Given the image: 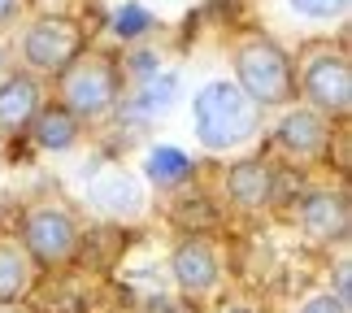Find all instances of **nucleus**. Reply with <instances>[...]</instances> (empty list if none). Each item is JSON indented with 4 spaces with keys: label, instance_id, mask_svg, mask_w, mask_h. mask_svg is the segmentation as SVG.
<instances>
[{
    "label": "nucleus",
    "instance_id": "nucleus-1",
    "mask_svg": "<svg viewBox=\"0 0 352 313\" xmlns=\"http://www.w3.org/2000/svg\"><path fill=\"white\" fill-rule=\"evenodd\" d=\"M192 122H196V140L209 153H226V148H243L261 127V105H252L239 91V83L213 78L196 91L192 100Z\"/></svg>",
    "mask_w": 352,
    "mask_h": 313
},
{
    "label": "nucleus",
    "instance_id": "nucleus-2",
    "mask_svg": "<svg viewBox=\"0 0 352 313\" xmlns=\"http://www.w3.org/2000/svg\"><path fill=\"white\" fill-rule=\"evenodd\" d=\"M231 65H235L239 91H243L252 105H261V109H283V105L296 100V70H292V57L274 44V39L248 35V39H243V44L231 52Z\"/></svg>",
    "mask_w": 352,
    "mask_h": 313
},
{
    "label": "nucleus",
    "instance_id": "nucleus-3",
    "mask_svg": "<svg viewBox=\"0 0 352 313\" xmlns=\"http://www.w3.org/2000/svg\"><path fill=\"white\" fill-rule=\"evenodd\" d=\"M57 74H61V105L78 122H100L118 109L122 78H118L113 57H104V52H74Z\"/></svg>",
    "mask_w": 352,
    "mask_h": 313
},
{
    "label": "nucleus",
    "instance_id": "nucleus-4",
    "mask_svg": "<svg viewBox=\"0 0 352 313\" xmlns=\"http://www.w3.org/2000/svg\"><path fill=\"white\" fill-rule=\"evenodd\" d=\"M300 91L322 118H348L352 109V70L340 48H309L300 57Z\"/></svg>",
    "mask_w": 352,
    "mask_h": 313
},
{
    "label": "nucleus",
    "instance_id": "nucleus-5",
    "mask_svg": "<svg viewBox=\"0 0 352 313\" xmlns=\"http://www.w3.org/2000/svg\"><path fill=\"white\" fill-rule=\"evenodd\" d=\"M22 248L35 266H65L78 252V222L61 205H35L22 217Z\"/></svg>",
    "mask_w": 352,
    "mask_h": 313
},
{
    "label": "nucleus",
    "instance_id": "nucleus-6",
    "mask_svg": "<svg viewBox=\"0 0 352 313\" xmlns=\"http://www.w3.org/2000/svg\"><path fill=\"white\" fill-rule=\"evenodd\" d=\"M78 48H83V26L74 18H65V13H44L22 35V61L31 70H44V74L61 70Z\"/></svg>",
    "mask_w": 352,
    "mask_h": 313
},
{
    "label": "nucleus",
    "instance_id": "nucleus-7",
    "mask_svg": "<svg viewBox=\"0 0 352 313\" xmlns=\"http://www.w3.org/2000/svg\"><path fill=\"white\" fill-rule=\"evenodd\" d=\"M87 200L100 213L109 217H140L144 213V187L126 166H113V161H100L96 170L87 174Z\"/></svg>",
    "mask_w": 352,
    "mask_h": 313
},
{
    "label": "nucleus",
    "instance_id": "nucleus-8",
    "mask_svg": "<svg viewBox=\"0 0 352 313\" xmlns=\"http://www.w3.org/2000/svg\"><path fill=\"white\" fill-rule=\"evenodd\" d=\"M170 274H174L183 296H205V292L218 288V279H222L218 252L200 235H187V239H179V248L170 252Z\"/></svg>",
    "mask_w": 352,
    "mask_h": 313
},
{
    "label": "nucleus",
    "instance_id": "nucleus-9",
    "mask_svg": "<svg viewBox=\"0 0 352 313\" xmlns=\"http://www.w3.org/2000/svg\"><path fill=\"white\" fill-rule=\"evenodd\" d=\"M278 144H283V153H292L300 161H314V157L327 153L331 127L318 109H292V114L278 122Z\"/></svg>",
    "mask_w": 352,
    "mask_h": 313
},
{
    "label": "nucleus",
    "instance_id": "nucleus-10",
    "mask_svg": "<svg viewBox=\"0 0 352 313\" xmlns=\"http://www.w3.org/2000/svg\"><path fill=\"white\" fill-rule=\"evenodd\" d=\"M39 109V83L31 74L0 78V140H18Z\"/></svg>",
    "mask_w": 352,
    "mask_h": 313
},
{
    "label": "nucleus",
    "instance_id": "nucleus-11",
    "mask_svg": "<svg viewBox=\"0 0 352 313\" xmlns=\"http://www.w3.org/2000/svg\"><path fill=\"white\" fill-rule=\"evenodd\" d=\"M300 226L318 244L344 239L348 235V196L344 192H314L300 205Z\"/></svg>",
    "mask_w": 352,
    "mask_h": 313
},
{
    "label": "nucleus",
    "instance_id": "nucleus-12",
    "mask_svg": "<svg viewBox=\"0 0 352 313\" xmlns=\"http://www.w3.org/2000/svg\"><path fill=\"white\" fill-rule=\"evenodd\" d=\"M26 131H31L35 148H44V153H65V148H74L83 122H78L65 105H44V109H35V118H31Z\"/></svg>",
    "mask_w": 352,
    "mask_h": 313
},
{
    "label": "nucleus",
    "instance_id": "nucleus-13",
    "mask_svg": "<svg viewBox=\"0 0 352 313\" xmlns=\"http://www.w3.org/2000/svg\"><path fill=\"white\" fill-rule=\"evenodd\" d=\"M226 196H231L239 209H265L270 196H274V174H270L265 161H239V166L226 174Z\"/></svg>",
    "mask_w": 352,
    "mask_h": 313
},
{
    "label": "nucleus",
    "instance_id": "nucleus-14",
    "mask_svg": "<svg viewBox=\"0 0 352 313\" xmlns=\"http://www.w3.org/2000/svg\"><path fill=\"white\" fill-rule=\"evenodd\" d=\"M144 174H148V183H153V187L170 192V187H179V183L192 179L196 166H192V157H187L183 148L157 144V148H148V153H144Z\"/></svg>",
    "mask_w": 352,
    "mask_h": 313
},
{
    "label": "nucleus",
    "instance_id": "nucleus-15",
    "mask_svg": "<svg viewBox=\"0 0 352 313\" xmlns=\"http://www.w3.org/2000/svg\"><path fill=\"white\" fill-rule=\"evenodd\" d=\"M174 105H179V74H170V70L144 74L140 87H135V96H131V109L140 118H161V114H170Z\"/></svg>",
    "mask_w": 352,
    "mask_h": 313
},
{
    "label": "nucleus",
    "instance_id": "nucleus-16",
    "mask_svg": "<svg viewBox=\"0 0 352 313\" xmlns=\"http://www.w3.org/2000/svg\"><path fill=\"white\" fill-rule=\"evenodd\" d=\"M35 288V261L22 244L0 239V301H22Z\"/></svg>",
    "mask_w": 352,
    "mask_h": 313
},
{
    "label": "nucleus",
    "instance_id": "nucleus-17",
    "mask_svg": "<svg viewBox=\"0 0 352 313\" xmlns=\"http://www.w3.org/2000/svg\"><path fill=\"white\" fill-rule=\"evenodd\" d=\"M153 31V13H148L140 0H126L118 13H113V35L118 39H140Z\"/></svg>",
    "mask_w": 352,
    "mask_h": 313
},
{
    "label": "nucleus",
    "instance_id": "nucleus-18",
    "mask_svg": "<svg viewBox=\"0 0 352 313\" xmlns=\"http://www.w3.org/2000/svg\"><path fill=\"white\" fill-rule=\"evenodd\" d=\"M287 5L300 18H314V22H331V18H344L348 13V0H287Z\"/></svg>",
    "mask_w": 352,
    "mask_h": 313
},
{
    "label": "nucleus",
    "instance_id": "nucleus-19",
    "mask_svg": "<svg viewBox=\"0 0 352 313\" xmlns=\"http://www.w3.org/2000/svg\"><path fill=\"white\" fill-rule=\"evenodd\" d=\"M300 313H348V305L335 292H322V296H314V301H305Z\"/></svg>",
    "mask_w": 352,
    "mask_h": 313
},
{
    "label": "nucleus",
    "instance_id": "nucleus-20",
    "mask_svg": "<svg viewBox=\"0 0 352 313\" xmlns=\"http://www.w3.org/2000/svg\"><path fill=\"white\" fill-rule=\"evenodd\" d=\"M148 313H192V301H174V296H157Z\"/></svg>",
    "mask_w": 352,
    "mask_h": 313
},
{
    "label": "nucleus",
    "instance_id": "nucleus-21",
    "mask_svg": "<svg viewBox=\"0 0 352 313\" xmlns=\"http://www.w3.org/2000/svg\"><path fill=\"white\" fill-rule=\"evenodd\" d=\"M348 292H352V279H348V257L340 261V270H335V296L348 305Z\"/></svg>",
    "mask_w": 352,
    "mask_h": 313
},
{
    "label": "nucleus",
    "instance_id": "nucleus-22",
    "mask_svg": "<svg viewBox=\"0 0 352 313\" xmlns=\"http://www.w3.org/2000/svg\"><path fill=\"white\" fill-rule=\"evenodd\" d=\"M18 9H22V0H0V26H9L18 18Z\"/></svg>",
    "mask_w": 352,
    "mask_h": 313
},
{
    "label": "nucleus",
    "instance_id": "nucleus-23",
    "mask_svg": "<svg viewBox=\"0 0 352 313\" xmlns=\"http://www.w3.org/2000/svg\"><path fill=\"white\" fill-rule=\"evenodd\" d=\"M0 313H31L22 301H0Z\"/></svg>",
    "mask_w": 352,
    "mask_h": 313
},
{
    "label": "nucleus",
    "instance_id": "nucleus-24",
    "mask_svg": "<svg viewBox=\"0 0 352 313\" xmlns=\"http://www.w3.org/2000/svg\"><path fill=\"white\" fill-rule=\"evenodd\" d=\"M22 5H61V0H22Z\"/></svg>",
    "mask_w": 352,
    "mask_h": 313
},
{
    "label": "nucleus",
    "instance_id": "nucleus-25",
    "mask_svg": "<svg viewBox=\"0 0 352 313\" xmlns=\"http://www.w3.org/2000/svg\"><path fill=\"white\" fill-rule=\"evenodd\" d=\"M222 313H252V309H243V305H235V309H222Z\"/></svg>",
    "mask_w": 352,
    "mask_h": 313
}]
</instances>
